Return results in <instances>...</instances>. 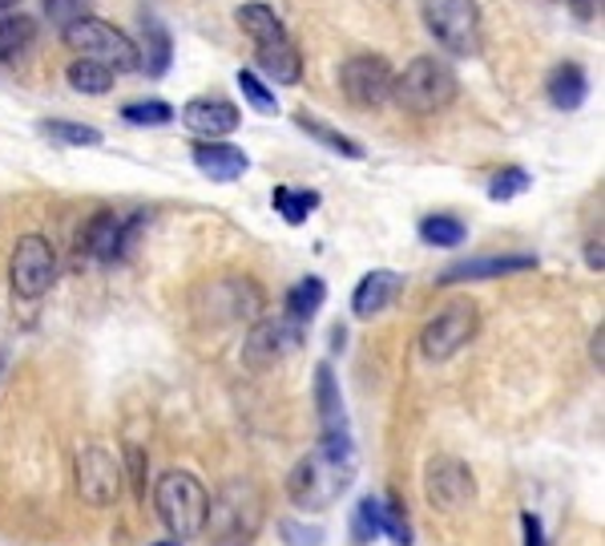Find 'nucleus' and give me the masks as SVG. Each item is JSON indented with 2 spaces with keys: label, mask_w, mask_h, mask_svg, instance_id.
<instances>
[{
  "label": "nucleus",
  "mask_w": 605,
  "mask_h": 546,
  "mask_svg": "<svg viewBox=\"0 0 605 546\" xmlns=\"http://www.w3.org/2000/svg\"><path fill=\"white\" fill-rule=\"evenodd\" d=\"M537 267V255L529 251H509V255H477V260H460L453 267H444L441 287H453V284H480V280H501V275H521V272H533Z\"/></svg>",
  "instance_id": "2eb2a0df"
},
{
  "label": "nucleus",
  "mask_w": 605,
  "mask_h": 546,
  "mask_svg": "<svg viewBox=\"0 0 605 546\" xmlns=\"http://www.w3.org/2000/svg\"><path fill=\"white\" fill-rule=\"evenodd\" d=\"M323 300H327V284L319 280V275H307V280H299V284L287 292V316L299 324H307L315 316V312L323 308Z\"/></svg>",
  "instance_id": "bb28decb"
},
{
  "label": "nucleus",
  "mask_w": 605,
  "mask_h": 546,
  "mask_svg": "<svg viewBox=\"0 0 605 546\" xmlns=\"http://www.w3.org/2000/svg\"><path fill=\"white\" fill-rule=\"evenodd\" d=\"M141 227H146V214H117V211H97L89 223L82 227L77 235V255H89L97 263H117L126 260L134 243H138Z\"/></svg>",
  "instance_id": "6e6552de"
},
{
  "label": "nucleus",
  "mask_w": 605,
  "mask_h": 546,
  "mask_svg": "<svg viewBox=\"0 0 605 546\" xmlns=\"http://www.w3.org/2000/svg\"><path fill=\"white\" fill-rule=\"evenodd\" d=\"M295 126H299L307 138H315L319 146H327L331 155H339V158H351V162H360L363 158V146L355 143V138H348V134H339L336 126H327V122H319L315 114H307V109H299L295 114Z\"/></svg>",
  "instance_id": "b1692460"
},
{
  "label": "nucleus",
  "mask_w": 605,
  "mask_h": 546,
  "mask_svg": "<svg viewBox=\"0 0 605 546\" xmlns=\"http://www.w3.org/2000/svg\"><path fill=\"white\" fill-rule=\"evenodd\" d=\"M351 482H355V458L315 445L287 474V498L295 511H331L351 490Z\"/></svg>",
  "instance_id": "f03ea898"
},
{
  "label": "nucleus",
  "mask_w": 605,
  "mask_h": 546,
  "mask_svg": "<svg viewBox=\"0 0 605 546\" xmlns=\"http://www.w3.org/2000/svg\"><path fill=\"white\" fill-rule=\"evenodd\" d=\"M190 155H194V167H199L210 182H234L251 170L246 150H238V146L231 143H194Z\"/></svg>",
  "instance_id": "a211bd4d"
},
{
  "label": "nucleus",
  "mask_w": 605,
  "mask_h": 546,
  "mask_svg": "<svg viewBox=\"0 0 605 546\" xmlns=\"http://www.w3.org/2000/svg\"><path fill=\"white\" fill-rule=\"evenodd\" d=\"M57 280V248L49 243L45 235H29L17 239V248L9 255V284L21 300H41Z\"/></svg>",
  "instance_id": "1a4fd4ad"
},
{
  "label": "nucleus",
  "mask_w": 605,
  "mask_h": 546,
  "mask_svg": "<svg viewBox=\"0 0 605 546\" xmlns=\"http://www.w3.org/2000/svg\"><path fill=\"white\" fill-rule=\"evenodd\" d=\"M267 523V498L251 477H231L226 486L210 498L202 535L210 546H251Z\"/></svg>",
  "instance_id": "f257e3e1"
},
{
  "label": "nucleus",
  "mask_w": 605,
  "mask_h": 546,
  "mask_svg": "<svg viewBox=\"0 0 605 546\" xmlns=\"http://www.w3.org/2000/svg\"><path fill=\"white\" fill-rule=\"evenodd\" d=\"M420 239L428 248H460L468 239V227L456 214H428V219H420Z\"/></svg>",
  "instance_id": "cd10ccee"
},
{
  "label": "nucleus",
  "mask_w": 605,
  "mask_h": 546,
  "mask_svg": "<svg viewBox=\"0 0 605 546\" xmlns=\"http://www.w3.org/2000/svg\"><path fill=\"white\" fill-rule=\"evenodd\" d=\"M302 336H307V324L291 321L287 312L283 316H263V321L251 324V333L243 340V365L251 372H267V368L291 357L295 348L302 345Z\"/></svg>",
  "instance_id": "9d476101"
},
{
  "label": "nucleus",
  "mask_w": 605,
  "mask_h": 546,
  "mask_svg": "<svg viewBox=\"0 0 605 546\" xmlns=\"http://www.w3.org/2000/svg\"><path fill=\"white\" fill-rule=\"evenodd\" d=\"M529 187H533V179H529V170H524V167H505L501 175H492V182H489V199H492V202H512L517 195H524Z\"/></svg>",
  "instance_id": "7c9ffc66"
},
{
  "label": "nucleus",
  "mask_w": 605,
  "mask_h": 546,
  "mask_svg": "<svg viewBox=\"0 0 605 546\" xmlns=\"http://www.w3.org/2000/svg\"><path fill=\"white\" fill-rule=\"evenodd\" d=\"M114 70H105L102 61H89V57H77L65 65V82H70V90H77V94H109L114 90Z\"/></svg>",
  "instance_id": "a878e982"
},
{
  "label": "nucleus",
  "mask_w": 605,
  "mask_h": 546,
  "mask_svg": "<svg viewBox=\"0 0 605 546\" xmlns=\"http://www.w3.org/2000/svg\"><path fill=\"white\" fill-rule=\"evenodd\" d=\"M234 21H238V29H243L255 45H270V41H283V36H287V24L279 21V12L270 9V4H263V0L238 4Z\"/></svg>",
  "instance_id": "4be33fe9"
},
{
  "label": "nucleus",
  "mask_w": 605,
  "mask_h": 546,
  "mask_svg": "<svg viewBox=\"0 0 605 546\" xmlns=\"http://www.w3.org/2000/svg\"><path fill=\"white\" fill-rule=\"evenodd\" d=\"M392 65H388L380 53H360V57L343 61L339 70V90L351 106L360 109H380L392 97Z\"/></svg>",
  "instance_id": "4468645a"
},
{
  "label": "nucleus",
  "mask_w": 605,
  "mask_h": 546,
  "mask_svg": "<svg viewBox=\"0 0 605 546\" xmlns=\"http://www.w3.org/2000/svg\"><path fill=\"white\" fill-rule=\"evenodd\" d=\"M424 24L453 57H477L485 45V17L477 0H428Z\"/></svg>",
  "instance_id": "39448f33"
},
{
  "label": "nucleus",
  "mask_w": 605,
  "mask_h": 546,
  "mask_svg": "<svg viewBox=\"0 0 605 546\" xmlns=\"http://www.w3.org/2000/svg\"><path fill=\"white\" fill-rule=\"evenodd\" d=\"M521 531H524V546H545V531H541V518L533 511L521 514Z\"/></svg>",
  "instance_id": "4c0bfd02"
},
{
  "label": "nucleus",
  "mask_w": 605,
  "mask_h": 546,
  "mask_svg": "<svg viewBox=\"0 0 605 546\" xmlns=\"http://www.w3.org/2000/svg\"><path fill=\"white\" fill-rule=\"evenodd\" d=\"M456 73L436 57H416L407 61L404 70L392 77V102L407 114H436V109L456 102Z\"/></svg>",
  "instance_id": "20e7f679"
},
{
  "label": "nucleus",
  "mask_w": 605,
  "mask_h": 546,
  "mask_svg": "<svg viewBox=\"0 0 605 546\" xmlns=\"http://www.w3.org/2000/svg\"><path fill=\"white\" fill-rule=\"evenodd\" d=\"M585 263H590L594 272H602V267H605V248H602V239H590V243H585Z\"/></svg>",
  "instance_id": "ea45409f"
},
{
  "label": "nucleus",
  "mask_w": 605,
  "mask_h": 546,
  "mask_svg": "<svg viewBox=\"0 0 605 546\" xmlns=\"http://www.w3.org/2000/svg\"><path fill=\"white\" fill-rule=\"evenodd\" d=\"M545 94L558 109H582L585 97H590V77H585L582 65L565 61V65H558V70L549 73Z\"/></svg>",
  "instance_id": "412c9836"
},
{
  "label": "nucleus",
  "mask_w": 605,
  "mask_h": 546,
  "mask_svg": "<svg viewBox=\"0 0 605 546\" xmlns=\"http://www.w3.org/2000/svg\"><path fill=\"white\" fill-rule=\"evenodd\" d=\"M424 498H428L432 511H465V506H473V498H477V477H473V470H468L460 458H448V453H441V458H432L428 465H424Z\"/></svg>",
  "instance_id": "ddd939ff"
},
{
  "label": "nucleus",
  "mask_w": 605,
  "mask_h": 546,
  "mask_svg": "<svg viewBox=\"0 0 605 546\" xmlns=\"http://www.w3.org/2000/svg\"><path fill=\"white\" fill-rule=\"evenodd\" d=\"M73 477H77V494L82 502L105 511L121 498V486H126V474H121V462L114 458V450H105L97 441L77 450V462H73Z\"/></svg>",
  "instance_id": "9b49d317"
},
{
  "label": "nucleus",
  "mask_w": 605,
  "mask_h": 546,
  "mask_svg": "<svg viewBox=\"0 0 605 546\" xmlns=\"http://www.w3.org/2000/svg\"><path fill=\"white\" fill-rule=\"evenodd\" d=\"M400 292H404V275L388 272V267H375V272L363 275L360 284H355V292H351V312H355L360 321H372V316H380V312H388L396 304Z\"/></svg>",
  "instance_id": "f3484780"
},
{
  "label": "nucleus",
  "mask_w": 605,
  "mask_h": 546,
  "mask_svg": "<svg viewBox=\"0 0 605 546\" xmlns=\"http://www.w3.org/2000/svg\"><path fill=\"white\" fill-rule=\"evenodd\" d=\"M279 535H283V546H323L327 531L323 526H307V523H295V518H283Z\"/></svg>",
  "instance_id": "c9c22d12"
},
{
  "label": "nucleus",
  "mask_w": 605,
  "mask_h": 546,
  "mask_svg": "<svg viewBox=\"0 0 605 546\" xmlns=\"http://www.w3.org/2000/svg\"><path fill=\"white\" fill-rule=\"evenodd\" d=\"M121 118L129 126H170L174 122V106L170 102H158V97H146V102H129L121 109Z\"/></svg>",
  "instance_id": "c756f323"
},
{
  "label": "nucleus",
  "mask_w": 605,
  "mask_h": 546,
  "mask_svg": "<svg viewBox=\"0 0 605 546\" xmlns=\"http://www.w3.org/2000/svg\"><path fill=\"white\" fill-rule=\"evenodd\" d=\"M477 328H480L477 304L468 296L453 300V304H444V308L420 328V357L432 360V365H444V360H453L460 348L473 345Z\"/></svg>",
  "instance_id": "0eeeda50"
},
{
  "label": "nucleus",
  "mask_w": 605,
  "mask_h": 546,
  "mask_svg": "<svg viewBox=\"0 0 605 546\" xmlns=\"http://www.w3.org/2000/svg\"><path fill=\"white\" fill-rule=\"evenodd\" d=\"M255 61H258V70L267 73L275 85H299L302 57H299V49H295L291 36L270 41V45H255Z\"/></svg>",
  "instance_id": "6ab92c4d"
},
{
  "label": "nucleus",
  "mask_w": 605,
  "mask_h": 546,
  "mask_svg": "<svg viewBox=\"0 0 605 546\" xmlns=\"http://www.w3.org/2000/svg\"><path fill=\"white\" fill-rule=\"evenodd\" d=\"M174 61V41L158 21H141V49H138V70H146L150 77H166Z\"/></svg>",
  "instance_id": "5701e85b"
},
{
  "label": "nucleus",
  "mask_w": 605,
  "mask_h": 546,
  "mask_svg": "<svg viewBox=\"0 0 605 546\" xmlns=\"http://www.w3.org/2000/svg\"><path fill=\"white\" fill-rule=\"evenodd\" d=\"M45 17L57 24V29H65V24L89 17V0H45Z\"/></svg>",
  "instance_id": "e433bc0d"
},
{
  "label": "nucleus",
  "mask_w": 605,
  "mask_h": 546,
  "mask_svg": "<svg viewBox=\"0 0 605 546\" xmlns=\"http://www.w3.org/2000/svg\"><path fill=\"white\" fill-rule=\"evenodd\" d=\"M238 90H243V97L258 114H279V102H275V94H270L267 85L258 82L255 70H238Z\"/></svg>",
  "instance_id": "473e14b6"
},
{
  "label": "nucleus",
  "mask_w": 605,
  "mask_h": 546,
  "mask_svg": "<svg viewBox=\"0 0 605 546\" xmlns=\"http://www.w3.org/2000/svg\"><path fill=\"white\" fill-rule=\"evenodd\" d=\"M270 207L279 211L283 223L302 227L315 211H319V195H315V190H299V187H275L270 190Z\"/></svg>",
  "instance_id": "393cba45"
},
{
  "label": "nucleus",
  "mask_w": 605,
  "mask_h": 546,
  "mask_svg": "<svg viewBox=\"0 0 605 546\" xmlns=\"http://www.w3.org/2000/svg\"><path fill=\"white\" fill-rule=\"evenodd\" d=\"M41 130H45L53 143H65V146H102V130L82 126V122L49 118V122H41Z\"/></svg>",
  "instance_id": "c85d7f7f"
},
{
  "label": "nucleus",
  "mask_w": 605,
  "mask_h": 546,
  "mask_svg": "<svg viewBox=\"0 0 605 546\" xmlns=\"http://www.w3.org/2000/svg\"><path fill=\"white\" fill-rule=\"evenodd\" d=\"M12 9H17V0H0V17H9Z\"/></svg>",
  "instance_id": "79ce46f5"
},
{
  "label": "nucleus",
  "mask_w": 605,
  "mask_h": 546,
  "mask_svg": "<svg viewBox=\"0 0 605 546\" xmlns=\"http://www.w3.org/2000/svg\"><path fill=\"white\" fill-rule=\"evenodd\" d=\"M384 526V498H363L360 511H355V538L360 543H372Z\"/></svg>",
  "instance_id": "72a5a7b5"
},
{
  "label": "nucleus",
  "mask_w": 605,
  "mask_h": 546,
  "mask_svg": "<svg viewBox=\"0 0 605 546\" xmlns=\"http://www.w3.org/2000/svg\"><path fill=\"white\" fill-rule=\"evenodd\" d=\"M61 41L77 53V57H89V61H102L105 70L114 73H134L138 70V45L129 41L117 24L109 21H97V17H82L61 29Z\"/></svg>",
  "instance_id": "423d86ee"
},
{
  "label": "nucleus",
  "mask_w": 605,
  "mask_h": 546,
  "mask_svg": "<svg viewBox=\"0 0 605 546\" xmlns=\"http://www.w3.org/2000/svg\"><path fill=\"white\" fill-rule=\"evenodd\" d=\"M238 122H243V114L226 97H194L182 106V126L190 134H199V143H222L226 134L238 130Z\"/></svg>",
  "instance_id": "dca6fc26"
},
{
  "label": "nucleus",
  "mask_w": 605,
  "mask_h": 546,
  "mask_svg": "<svg viewBox=\"0 0 605 546\" xmlns=\"http://www.w3.org/2000/svg\"><path fill=\"white\" fill-rule=\"evenodd\" d=\"M36 21L29 12H9L0 17V65H21L36 45Z\"/></svg>",
  "instance_id": "aec40b11"
},
{
  "label": "nucleus",
  "mask_w": 605,
  "mask_h": 546,
  "mask_svg": "<svg viewBox=\"0 0 605 546\" xmlns=\"http://www.w3.org/2000/svg\"><path fill=\"white\" fill-rule=\"evenodd\" d=\"M121 474H126V482L134 486V494L146 502V490H150V458H146L141 445H126V465H121Z\"/></svg>",
  "instance_id": "2f4dec72"
},
{
  "label": "nucleus",
  "mask_w": 605,
  "mask_h": 546,
  "mask_svg": "<svg viewBox=\"0 0 605 546\" xmlns=\"http://www.w3.org/2000/svg\"><path fill=\"white\" fill-rule=\"evenodd\" d=\"M315 409H319V445L331 453H343V458H355L348 405H343V392H339L336 368L327 360L315 368Z\"/></svg>",
  "instance_id": "f8f14e48"
},
{
  "label": "nucleus",
  "mask_w": 605,
  "mask_h": 546,
  "mask_svg": "<svg viewBox=\"0 0 605 546\" xmlns=\"http://www.w3.org/2000/svg\"><path fill=\"white\" fill-rule=\"evenodd\" d=\"M150 494H153V514H158V523L166 526V535L178 538V543L202 535L210 490L202 486L190 470H166V474L153 482Z\"/></svg>",
  "instance_id": "7ed1b4c3"
},
{
  "label": "nucleus",
  "mask_w": 605,
  "mask_h": 546,
  "mask_svg": "<svg viewBox=\"0 0 605 546\" xmlns=\"http://www.w3.org/2000/svg\"><path fill=\"white\" fill-rule=\"evenodd\" d=\"M380 535L392 538L396 546H412V526H407V514L396 498H384V526H380Z\"/></svg>",
  "instance_id": "f704fd0d"
},
{
  "label": "nucleus",
  "mask_w": 605,
  "mask_h": 546,
  "mask_svg": "<svg viewBox=\"0 0 605 546\" xmlns=\"http://www.w3.org/2000/svg\"><path fill=\"white\" fill-rule=\"evenodd\" d=\"M565 4H570V12L577 21H594L597 12H602V0H565Z\"/></svg>",
  "instance_id": "58836bf2"
},
{
  "label": "nucleus",
  "mask_w": 605,
  "mask_h": 546,
  "mask_svg": "<svg viewBox=\"0 0 605 546\" xmlns=\"http://www.w3.org/2000/svg\"><path fill=\"white\" fill-rule=\"evenodd\" d=\"M590 357H594L597 372H602V368H605V328H602V324H597L594 340H590Z\"/></svg>",
  "instance_id": "a19ab883"
}]
</instances>
